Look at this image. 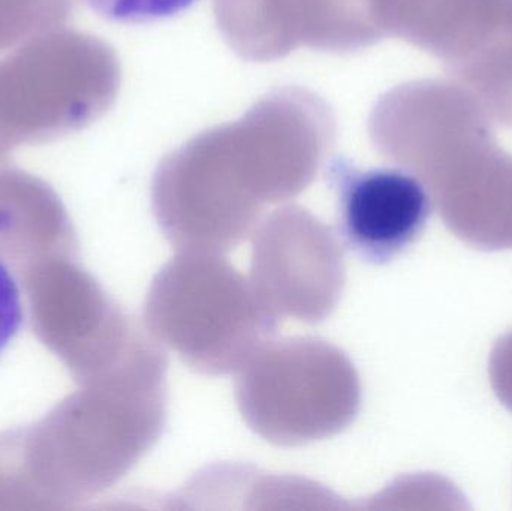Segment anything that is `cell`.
I'll list each match as a JSON object with an SVG mask.
<instances>
[{"label": "cell", "instance_id": "cell-1", "mask_svg": "<svg viewBox=\"0 0 512 511\" xmlns=\"http://www.w3.org/2000/svg\"><path fill=\"white\" fill-rule=\"evenodd\" d=\"M327 180L336 192L340 236L367 263L385 264L405 251L432 213L426 186L397 168L361 170L337 156Z\"/></svg>", "mask_w": 512, "mask_h": 511}, {"label": "cell", "instance_id": "cell-2", "mask_svg": "<svg viewBox=\"0 0 512 511\" xmlns=\"http://www.w3.org/2000/svg\"><path fill=\"white\" fill-rule=\"evenodd\" d=\"M80 36L45 32L0 62V149L74 128Z\"/></svg>", "mask_w": 512, "mask_h": 511}, {"label": "cell", "instance_id": "cell-3", "mask_svg": "<svg viewBox=\"0 0 512 511\" xmlns=\"http://www.w3.org/2000/svg\"><path fill=\"white\" fill-rule=\"evenodd\" d=\"M66 0H0V48L50 32L65 20Z\"/></svg>", "mask_w": 512, "mask_h": 511}, {"label": "cell", "instance_id": "cell-4", "mask_svg": "<svg viewBox=\"0 0 512 511\" xmlns=\"http://www.w3.org/2000/svg\"><path fill=\"white\" fill-rule=\"evenodd\" d=\"M96 14L114 23L146 24L188 11L198 0H84Z\"/></svg>", "mask_w": 512, "mask_h": 511}, {"label": "cell", "instance_id": "cell-5", "mask_svg": "<svg viewBox=\"0 0 512 511\" xmlns=\"http://www.w3.org/2000/svg\"><path fill=\"white\" fill-rule=\"evenodd\" d=\"M24 321L20 287L0 257V354L18 335Z\"/></svg>", "mask_w": 512, "mask_h": 511}, {"label": "cell", "instance_id": "cell-6", "mask_svg": "<svg viewBox=\"0 0 512 511\" xmlns=\"http://www.w3.org/2000/svg\"><path fill=\"white\" fill-rule=\"evenodd\" d=\"M489 375L493 392L512 413V332L502 336L493 347Z\"/></svg>", "mask_w": 512, "mask_h": 511}]
</instances>
